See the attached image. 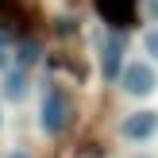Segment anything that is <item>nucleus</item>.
Listing matches in <instances>:
<instances>
[{
    "label": "nucleus",
    "instance_id": "nucleus-5",
    "mask_svg": "<svg viewBox=\"0 0 158 158\" xmlns=\"http://www.w3.org/2000/svg\"><path fill=\"white\" fill-rule=\"evenodd\" d=\"M4 97L8 100H23V97H27V73H23V69H8V77H4Z\"/></svg>",
    "mask_w": 158,
    "mask_h": 158
},
{
    "label": "nucleus",
    "instance_id": "nucleus-7",
    "mask_svg": "<svg viewBox=\"0 0 158 158\" xmlns=\"http://www.w3.org/2000/svg\"><path fill=\"white\" fill-rule=\"evenodd\" d=\"M143 50H147V54H151V58L158 62V27H154V31H147V35H143Z\"/></svg>",
    "mask_w": 158,
    "mask_h": 158
},
{
    "label": "nucleus",
    "instance_id": "nucleus-6",
    "mask_svg": "<svg viewBox=\"0 0 158 158\" xmlns=\"http://www.w3.org/2000/svg\"><path fill=\"white\" fill-rule=\"evenodd\" d=\"M15 54H19V69H23V66H31V62L39 58V46H35V43H19Z\"/></svg>",
    "mask_w": 158,
    "mask_h": 158
},
{
    "label": "nucleus",
    "instance_id": "nucleus-8",
    "mask_svg": "<svg viewBox=\"0 0 158 158\" xmlns=\"http://www.w3.org/2000/svg\"><path fill=\"white\" fill-rule=\"evenodd\" d=\"M8 158H31L27 151H12V154H8Z\"/></svg>",
    "mask_w": 158,
    "mask_h": 158
},
{
    "label": "nucleus",
    "instance_id": "nucleus-2",
    "mask_svg": "<svg viewBox=\"0 0 158 158\" xmlns=\"http://www.w3.org/2000/svg\"><path fill=\"white\" fill-rule=\"evenodd\" d=\"M120 89L127 93V97H151L158 89V73L151 62H127L120 73Z\"/></svg>",
    "mask_w": 158,
    "mask_h": 158
},
{
    "label": "nucleus",
    "instance_id": "nucleus-3",
    "mask_svg": "<svg viewBox=\"0 0 158 158\" xmlns=\"http://www.w3.org/2000/svg\"><path fill=\"white\" fill-rule=\"evenodd\" d=\"M154 131H158V112H151V108H139V112L123 116V123H120V135L127 143H147Z\"/></svg>",
    "mask_w": 158,
    "mask_h": 158
},
{
    "label": "nucleus",
    "instance_id": "nucleus-4",
    "mask_svg": "<svg viewBox=\"0 0 158 158\" xmlns=\"http://www.w3.org/2000/svg\"><path fill=\"white\" fill-rule=\"evenodd\" d=\"M100 69L108 81H120L123 73V35H104L100 43Z\"/></svg>",
    "mask_w": 158,
    "mask_h": 158
},
{
    "label": "nucleus",
    "instance_id": "nucleus-9",
    "mask_svg": "<svg viewBox=\"0 0 158 158\" xmlns=\"http://www.w3.org/2000/svg\"><path fill=\"white\" fill-rule=\"evenodd\" d=\"M135 158H151V154H135Z\"/></svg>",
    "mask_w": 158,
    "mask_h": 158
},
{
    "label": "nucleus",
    "instance_id": "nucleus-1",
    "mask_svg": "<svg viewBox=\"0 0 158 158\" xmlns=\"http://www.w3.org/2000/svg\"><path fill=\"white\" fill-rule=\"evenodd\" d=\"M69 97H66V89H62L58 81H46V89H43V112H39V123H43V131L46 135H58L62 127L69 123Z\"/></svg>",
    "mask_w": 158,
    "mask_h": 158
}]
</instances>
